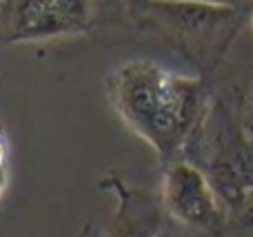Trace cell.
<instances>
[{
	"mask_svg": "<svg viewBox=\"0 0 253 237\" xmlns=\"http://www.w3.org/2000/svg\"><path fill=\"white\" fill-rule=\"evenodd\" d=\"M120 195V208L111 224L109 237H156L160 233V204L147 191L125 186L114 180Z\"/></svg>",
	"mask_w": 253,
	"mask_h": 237,
	"instance_id": "cell-5",
	"label": "cell"
},
{
	"mask_svg": "<svg viewBox=\"0 0 253 237\" xmlns=\"http://www.w3.org/2000/svg\"><path fill=\"white\" fill-rule=\"evenodd\" d=\"M162 202L173 220L184 226L220 233L229 217L207 173L189 160H171L165 171Z\"/></svg>",
	"mask_w": 253,
	"mask_h": 237,
	"instance_id": "cell-3",
	"label": "cell"
},
{
	"mask_svg": "<svg viewBox=\"0 0 253 237\" xmlns=\"http://www.w3.org/2000/svg\"><path fill=\"white\" fill-rule=\"evenodd\" d=\"M249 29H251V34H253V9H251V13H249Z\"/></svg>",
	"mask_w": 253,
	"mask_h": 237,
	"instance_id": "cell-9",
	"label": "cell"
},
{
	"mask_svg": "<svg viewBox=\"0 0 253 237\" xmlns=\"http://www.w3.org/2000/svg\"><path fill=\"white\" fill-rule=\"evenodd\" d=\"M144 16L200 69L211 71L238 35L245 13L238 4L207 0H149Z\"/></svg>",
	"mask_w": 253,
	"mask_h": 237,
	"instance_id": "cell-2",
	"label": "cell"
},
{
	"mask_svg": "<svg viewBox=\"0 0 253 237\" xmlns=\"http://www.w3.org/2000/svg\"><path fill=\"white\" fill-rule=\"evenodd\" d=\"M91 22V0H18L0 29L4 42H36L84 31Z\"/></svg>",
	"mask_w": 253,
	"mask_h": 237,
	"instance_id": "cell-4",
	"label": "cell"
},
{
	"mask_svg": "<svg viewBox=\"0 0 253 237\" xmlns=\"http://www.w3.org/2000/svg\"><path fill=\"white\" fill-rule=\"evenodd\" d=\"M107 96L135 135L171 162L189 146L211 106L202 78H189L153 60H129L107 78Z\"/></svg>",
	"mask_w": 253,
	"mask_h": 237,
	"instance_id": "cell-1",
	"label": "cell"
},
{
	"mask_svg": "<svg viewBox=\"0 0 253 237\" xmlns=\"http://www.w3.org/2000/svg\"><path fill=\"white\" fill-rule=\"evenodd\" d=\"M16 2H18V0H0V29H2L4 22L9 20V16H11Z\"/></svg>",
	"mask_w": 253,
	"mask_h": 237,
	"instance_id": "cell-6",
	"label": "cell"
},
{
	"mask_svg": "<svg viewBox=\"0 0 253 237\" xmlns=\"http://www.w3.org/2000/svg\"><path fill=\"white\" fill-rule=\"evenodd\" d=\"M156 237H175V235L171 233V231H160V233H158Z\"/></svg>",
	"mask_w": 253,
	"mask_h": 237,
	"instance_id": "cell-8",
	"label": "cell"
},
{
	"mask_svg": "<svg viewBox=\"0 0 253 237\" xmlns=\"http://www.w3.org/2000/svg\"><path fill=\"white\" fill-rule=\"evenodd\" d=\"M7 162H9V149H7V140L0 133V175H7Z\"/></svg>",
	"mask_w": 253,
	"mask_h": 237,
	"instance_id": "cell-7",
	"label": "cell"
},
{
	"mask_svg": "<svg viewBox=\"0 0 253 237\" xmlns=\"http://www.w3.org/2000/svg\"><path fill=\"white\" fill-rule=\"evenodd\" d=\"M251 109H253V100H251Z\"/></svg>",
	"mask_w": 253,
	"mask_h": 237,
	"instance_id": "cell-10",
	"label": "cell"
}]
</instances>
